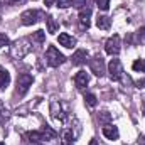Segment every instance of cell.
<instances>
[{
	"instance_id": "1",
	"label": "cell",
	"mask_w": 145,
	"mask_h": 145,
	"mask_svg": "<svg viewBox=\"0 0 145 145\" xmlns=\"http://www.w3.org/2000/svg\"><path fill=\"white\" fill-rule=\"evenodd\" d=\"M49 111H51V116L59 121V123H66L68 118H71V113L68 105L63 101V100H57V98H52L51 103H49Z\"/></svg>"
},
{
	"instance_id": "2",
	"label": "cell",
	"mask_w": 145,
	"mask_h": 145,
	"mask_svg": "<svg viewBox=\"0 0 145 145\" xmlns=\"http://www.w3.org/2000/svg\"><path fill=\"white\" fill-rule=\"evenodd\" d=\"M31 51H32L31 37H20V39L14 40V42L10 44V54H12L14 59H22V57H25Z\"/></svg>"
},
{
	"instance_id": "3",
	"label": "cell",
	"mask_w": 145,
	"mask_h": 145,
	"mask_svg": "<svg viewBox=\"0 0 145 145\" xmlns=\"http://www.w3.org/2000/svg\"><path fill=\"white\" fill-rule=\"evenodd\" d=\"M64 61H66V57H64L63 52H59L57 47H54V46H49V47H47V51H46V63H47L51 68H57V66H61Z\"/></svg>"
},
{
	"instance_id": "4",
	"label": "cell",
	"mask_w": 145,
	"mask_h": 145,
	"mask_svg": "<svg viewBox=\"0 0 145 145\" xmlns=\"http://www.w3.org/2000/svg\"><path fill=\"white\" fill-rule=\"evenodd\" d=\"M108 76L111 81H120L123 78V66L120 63V59H111L108 64Z\"/></svg>"
},
{
	"instance_id": "5",
	"label": "cell",
	"mask_w": 145,
	"mask_h": 145,
	"mask_svg": "<svg viewBox=\"0 0 145 145\" xmlns=\"http://www.w3.org/2000/svg\"><path fill=\"white\" fill-rule=\"evenodd\" d=\"M40 19H42V12L40 10H34V8H29V10L22 12V15H20V20H22L24 25H34Z\"/></svg>"
},
{
	"instance_id": "6",
	"label": "cell",
	"mask_w": 145,
	"mask_h": 145,
	"mask_svg": "<svg viewBox=\"0 0 145 145\" xmlns=\"http://www.w3.org/2000/svg\"><path fill=\"white\" fill-rule=\"evenodd\" d=\"M32 76L31 74H20L19 78H17V95L19 96H24L27 91H29V88L32 86Z\"/></svg>"
},
{
	"instance_id": "7",
	"label": "cell",
	"mask_w": 145,
	"mask_h": 145,
	"mask_svg": "<svg viewBox=\"0 0 145 145\" xmlns=\"http://www.w3.org/2000/svg\"><path fill=\"white\" fill-rule=\"evenodd\" d=\"M105 51H106V54L110 56H118L120 54V51H121V40H120V36H111L105 42Z\"/></svg>"
},
{
	"instance_id": "8",
	"label": "cell",
	"mask_w": 145,
	"mask_h": 145,
	"mask_svg": "<svg viewBox=\"0 0 145 145\" xmlns=\"http://www.w3.org/2000/svg\"><path fill=\"white\" fill-rule=\"evenodd\" d=\"M89 68H91V72H95L96 76H103L106 72V68H105V61L101 56H95L91 61H89Z\"/></svg>"
},
{
	"instance_id": "9",
	"label": "cell",
	"mask_w": 145,
	"mask_h": 145,
	"mask_svg": "<svg viewBox=\"0 0 145 145\" xmlns=\"http://www.w3.org/2000/svg\"><path fill=\"white\" fill-rule=\"evenodd\" d=\"M78 19H79V27H81V29H88L89 24H91V20H89V19H91V7L84 5L83 8H79Z\"/></svg>"
},
{
	"instance_id": "10",
	"label": "cell",
	"mask_w": 145,
	"mask_h": 145,
	"mask_svg": "<svg viewBox=\"0 0 145 145\" xmlns=\"http://www.w3.org/2000/svg\"><path fill=\"white\" fill-rule=\"evenodd\" d=\"M71 61H72L74 66H83V64H86V63H88V52H86L84 49H78V51L72 54Z\"/></svg>"
},
{
	"instance_id": "11",
	"label": "cell",
	"mask_w": 145,
	"mask_h": 145,
	"mask_svg": "<svg viewBox=\"0 0 145 145\" xmlns=\"http://www.w3.org/2000/svg\"><path fill=\"white\" fill-rule=\"evenodd\" d=\"M89 83V78H88V72L86 71H78L74 76V84L78 89H84L86 84Z\"/></svg>"
},
{
	"instance_id": "12",
	"label": "cell",
	"mask_w": 145,
	"mask_h": 145,
	"mask_svg": "<svg viewBox=\"0 0 145 145\" xmlns=\"http://www.w3.org/2000/svg\"><path fill=\"white\" fill-rule=\"evenodd\" d=\"M74 138H76V137H74L72 130L64 128V130L61 132V135H59V145H72Z\"/></svg>"
},
{
	"instance_id": "13",
	"label": "cell",
	"mask_w": 145,
	"mask_h": 145,
	"mask_svg": "<svg viewBox=\"0 0 145 145\" xmlns=\"http://www.w3.org/2000/svg\"><path fill=\"white\" fill-rule=\"evenodd\" d=\"M57 42L61 44V46H64V47H68V49H72L74 46H76V39L69 34H66V32H63V34H59L57 37Z\"/></svg>"
},
{
	"instance_id": "14",
	"label": "cell",
	"mask_w": 145,
	"mask_h": 145,
	"mask_svg": "<svg viewBox=\"0 0 145 145\" xmlns=\"http://www.w3.org/2000/svg\"><path fill=\"white\" fill-rule=\"evenodd\" d=\"M103 135H105L108 140H116V138L120 137V132H118V128H116L115 125L108 123V125L103 127Z\"/></svg>"
},
{
	"instance_id": "15",
	"label": "cell",
	"mask_w": 145,
	"mask_h": 145,
	"mask_svg": "<svg viewBox=\"0 0 145 145\" xmlns=\"http://www.w3.org/2000/svg\"><path fill=\"white\" fill-rule=\"evenodd\" d=\"M39 132H40V135H42V140H46V142H47V140H54V138L57 137V132L52 130L49 125H44Z\"/></svg>"
},
{
	"instance_id": "16",
	"label": "cell",
	"mask_w": 145,
	"mask_h": 145,
	"mask_svg": "<svg viewBox=\"0 0 145 145\" xmlns=\"http://www.w3.org/2000/svg\"><path fill=\"white\" fill-rule=\"evenodd\" d=\"M8 84H10V72L0 66V91H3Z\"/></svg>"
},
{
	"instance_id": "17",
	"label": "cell",
	"mask_w": 145,
	"mask_h": 145,
	"mask_svg": "<svg viewBox=\"0 0 145 145\" xmlns=\"http://www.w3.org/2000/svg\"><path fill=\"white\" fill-rule=\"evenodd\" d=\"M96 27L101 29V31H108L110 27H111V19H110L108 15H100L96 19Z\"/></svg>"
},
{
	"instance_id": "18",
	"label": "cell",
	"mask_w": 145,
	"mask_h": 145,
	"mask_svg": "<svg viewBox=\"0 0 145 145\" xmlns=\"http://www.w3.org/2000/svg\"><path fill=\"white\" fill-rule=\"evenodd\" d=\"M46 25H47V32L49 34H56L57 29H59V24L56 22V19L52 15H47L46 17Z\"/></svg>"
},
{
	"instance_id": "19",
	"label": "cell",
	"mask_w": 145,
	"mask_h": 145,
	"mask_svg": "<svg viewBox=\"0 0 145 145\" xmlns=\"http://www.w3.org/2000/svg\"><path fill=\"white\" fill-rule=\"evenodd\" d=\"M27 138H29L31 144H42V142H44V140H42V135H40L39 130H32V132H29V133H27Z\"/></svg>"
},
{
	"instance_id": "20",
	"label": "cell",
	"mask_w": 145,
	"mask_h": 145,
	"mask_svg": "<svg viewBox=\"0 0 145 145\" xmlns=\"http://www.w3.org/2000/svg\"><path fill=\"white\" fill-rule=\"evenodd\" d=\"M132 69L135 72H145V61L144 59H135L132 64Z\"/></svg>"
},
{
	"instance_id": "21",
	"label": "cell",
	"mask_w": 145,
	"mask_h": 145,
	"mask_svg": "<svg viewBox=\"0 0 145 145\" xmlns=\"http://www.w3.org/2000/svg\"><path fill=\"white\" fill-rule=\"evenodd\" d=\"M31 40H34L37 44H42V42L46 40V32H44V31H36V32L31 36Z\"/></svg>"
},
{
	"instance_id": "22",
	"label": "cell",
	"mask_w": 145,
	"mask_h": 145,
	"mask_svg": "<svg viewBox=\"0 0 145 145\" xmlns=\"http://www.w3.org/2000/svg\"><path fill=\"white\" fill-rule=\"evenodd\" d=\"M84 101H86V105L91 106V108L96 106V103H98V100H96V96H95L93 93H86V95H84Z\"/></svg>"
},
{
	"instance_id": "23",
	"label": "cell",
	"mask_w": 145,
	"mask_h": 145,
	"mask_svg": "<svg viewBox=\"0 0 145 145\" xmlns=\"http://www.w3.org/2000/svg\"><path fill=\"white\" fill-rule=\"evenodd\" d=\"M8 120V111L5 110V106L2 105V101H0V123H5Z\"/></svg>"
},
{
	"instance_id": "24",
	"label": "cell",
	"mask_w": 145,
	"mask_h": 145,
	"mask_svg": "<svg viewBox=\"0 0 145 145\" xmlns=\"http://www.w3.org/2000/svg\"><path fill=\"white\" fill-rule=\"evenodd\" d=\"M95 3L100 10H108L110 8V0H95Z\"/></svg>"
},
{
	"instance_id": "25",
	"label": "cell",
	"mask_w": 145,
	"mask_h": 145,
	"mask_svg": "<svg viewBox=\"0 0 145 145\" xmlns=\"http://www.w3.org/2000/svg\"><path fill=\"white\" fill-rule=\"evenodd\" d=\"M98 120H100L101 123L108 125V123H110V120H111V116H110V113H108V111H101V113L98 115Z\"/></svg>"
},
{
	"instance_id": "26",
	"label": "cell",
	"mask_w": 145,
	"mask_h": 145,
	"mask_svg": "<svg viewBox=\"0 0 145 145\" xmlns=\"http://www.w3.org/2000/svg\"><path fill=\"white\" fill-rule=\"evenodd\" d=\"M56 2V5L59 7V8H68V7H71V0H54Z\"/></svg>"
},
{
	"instance_id": "27",
	"label": "cell",
	"mask_w": 145,
	"mask_h": 145,
	"mask_svg": "<svg viewBox=\"0 0 145 145\" xmlns=\"http://www.w3.org/2000/svg\"><path fill=\"white\" fill-rule=\"evenodd\" d=\"M71 5L76 8H83L86 5V0H71Z\"/></svg>"
},
{
	"instance_id": "28",
	"label": "cell",
	"mask_w": 145,
	"mask_h": 145,
	"mask_svg": "<svg viewBox=\"0 0 145 145\" xmlns=\"http://www.w3.org/2000/svg\"><path fill=\"white\" fill-rule=\"evenodd\" d=\"M10 44V40H8V37L5 36V34H0V49L3 47V46H8Z\"/></svg>"
},
{
	"instance_id": "29",
	"label": "cell",
	"mask_w": 145,
	"mask_h": 145,
	"mask_svg": "<svg viewBox=\"0 0 145 145\" xmlns=\"http://www.w3.org/2000/svg\"><path fill=\"white\" fill-rule=\"evenodd\" d=\"M137 36H138V40H140V42H144V40H145V27H144V29H140V31L137 32Z\"/></svg>"
},
{
	"instance_id": "30",
	"label": "cell",
	"mask_w": 145,
	"mask_h": 145,
	"mask_svg": "<svg viewBox=\"0 0 145 145\" xmlns=\"http://www.w3.org/2000/svg\"><path fill=\"white\" fill-rule=\"evenodd\" d=\"M138 145H145V137H144V135L138 138Z\"/></svg>"
},
{
	"instance_id": "31",
	"label": "cell",
	"mask_w": 145,
	"mask_h": 145,
	"mask_svg": "<svg viewBox=\"0 0 145 145\" xmlns=\"http://www.w3.org/2000/svg\"><path fill=\"white\" fill-rule=\"evenodd\" d=\"M52 2H54V0H46V7H51V5H52Z\"/></svg>"
},
{
	"instance_id": "32",
	"label": "cell",
	"mask_w": 145,
	"mask_h": 145,
	"mask_svg": "<svg viewBox=\"0 0 145 145\" xmlns=\"http://www.w3.org/2000/svg\"><path fill=\"white\" fill-rule=\"evenodd\" d=\"M5 2H7V3H17L19 0H5Z\"/></svg>"
},
{
	"instance_id": "33",
	"label": "cell",
	"mask_w": 145,
	"mask_h": 145,
	"mask_svg": "<svg viewBox=\"0 0 145 145\" xmlns=\"http://www.w3.org/2000/svg\"><path fill=\"white\" fill-rule=\"evenodd\" d=\"M89 145H98V142H96V140H95V138H93V140H91V142H89Z\"/></svg>"
},
{
	"instance_id": "34",
	"label": "cell",
	"mask_w": 145,
	"mask_h": 145,
	"mask_svg": "<svg viewBox=\"0 0 145 145\" xmlns=\"http://www.w3.org/2000/svg\"><path fill=\"white\" fill-rule=\"evenodd\" d=\"M2 7H3V5H2V0H0V14H2Z\"/></svg>"
},
{
	"instance_id": "35",
	"label": "cell",
	"mask_w": 145,
	"mask_h": 145,
	"mask_svg": "<svg viewBox=\"0 0 145 145\" xmlns=\"http://www.w3.org/2000/svg\"><path fill=\"white\" fill-rule=\"evenodd\" d=\"M31 145H42V144H31Z\"/></svg>"
},
{
	"instance_id": "36",
	"label": "cell",
	"mask_w": 145,
	"mask_h": 145,
	"mask_svg": "<svg viewBox=\"0 0 145 145\" xmlns=\"http://www.w3.org/2000/svg\"><path fill=\"white\" fill-rule=\"evenodd\" d=\"M0 145H5V144H3V142H0Z\"/></svg>"
},
{
	"instance_id": "37",
	"label": "cell",
	"mask_w": 145,
	"mask_h": 145,
	"mask_svg": "<svg viewBox=\"0 0 145 145\" xmlns=\"http://www.w3.org/2000/svg\"><path fill=\"white\" fill-rule=\"evenodd\" d=\"M101 145H103V144H101Z\"/></svg>"
}]
</instances>
